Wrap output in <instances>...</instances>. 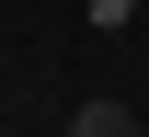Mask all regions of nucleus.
I'll return each mask as SVG.
<instances>
[{
    "label": "nucleus",
    "instance_id": "nucleus-1",
    "mask_svg": "<svg viewBox=\"0 0 149 137\" xmlns=\"http://www.w3.org/2000/svg\"><path fill=\"white\" fill-rule=\"evenodd\" d=\"M69 137H149V114H138V103H115V92H92V103L69 114Z\"/></svg>",
    "mask_w": 149,
    "mask_h": 137
},
{
    "label": "nucleus",
    "instance_id": "nucleus-2",
    "mask_svg": "<svg viewBox=\"0 0 149 137\" xmlns=\"http://www.w3.org/2000/svg\"><path fill=\"white\" fill-rule=\"evenodd\" d=\"M0 137H12V126H0Z\"/></svg>",
    "mask_w": 149,
    "mask_h": 137
}]
</instances>
